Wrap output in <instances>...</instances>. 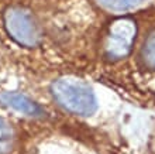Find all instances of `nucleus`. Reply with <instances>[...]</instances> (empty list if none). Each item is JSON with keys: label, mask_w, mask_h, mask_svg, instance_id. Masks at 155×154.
I'll use <instances>...</instances> for the list:
<instances>
[{"label": "nucleus", "mask_w": 155, "mask_h": 154, "mask_svg": "<svg viewBox=\"0 0 155 154\" xmlns=\"http://www.w3.org/2000/svg\"><path fill=\"white\" fill-rule=\"evenodd\" d=\"M51 93L61 108L78 116H92L97 110L93 89L79 78H58L51 85Z\"/></svg>", "instance_id": "f257e3e1"}, {"label": "nucleus", "mask_w": 155, "mask_h": 154, "mask_svg": "<svg viewBox=\"0 0 155 154\" xmlns=\"http://www.w3.org/2000/svg\"><path fill=\"white\" fill-rule=\"evenodd\" d=\"M99 4L103 6L104 9L110 10V12H127L131 9L137 7L145 0H97Z\"/></svg>", "instance_id": "423d86ee"}, {"label": "nucleus", "mask_w": 155, "mask_h": 154, "mask_svg": "<svg viewBox=\"0 0 155 154\" xmlns=\"http://www.w3.org/2000/svg\"><path fill=\"white\" fill-rule=\"evenodd\" d=\"M6 31L17 44L23 47H37L41 43V27L28 10L23 7H8L3 16Z\"/></svg>", "instance_id": "f03ea898"}, {"label": "nucleus", "mask_w": 155, "mask_h": 154, "mask_svg": "<svg viewBox=\"0 0 155 154\" xmlns=\"http://www.w3.org/2000/svg\"><path fill=\"white\" fill-rule=\"evenodd\" d=\"M12 137H13L12 125H10L8 122H6L4 119L0 118V144L7 143Z\"/></svg>", "instance_id": "0eeeda50"}, {"label": "nucleus", "mask_w": 155, "mask_h": 154, "mask_svg": "<svg viewBox=\"0 0 155 154\" xmlns=\"http://www.w3.org/2000/svg\"><path fill=\"white\" fill-rule=\"evenodd\" d=\"M0 102L6 106H10L14 110L31 118H40L45 113L44 109L35 101L25 96L20 92H3L0 93Z\"/></svg>", "instance_id": "20e7f679"}, {"label": "nucleus", "mask_w": 155, "mask_h": 154, "mask_svg": "<svg viewBox=\"0 0 155 154\" xmlns=\"http://www.w3.org/2000/svg\"><path fill=\"white\" fill-rule=\"evenodd\" d=\"M137 36V23L131 17L111 21L104 38V55L109 60H121L131 53Z\"/></svg>", "instance_id": "7ed1b4c3"}, {"label": "nucleus", "mask_w": 155, "mask_h": 154, "mask_svg": "<svg viewBox=\"0 0 155 154\" xmlns=\"http://www.w3.org/2000/svg\"><path fill=\"white\" fill-rule=\"evenodd\" d=\"M141 60L148 69L155 71V30L150 33L141 48Z\"/></svg>", "instance_id": "39448f33"}]
</instances>
